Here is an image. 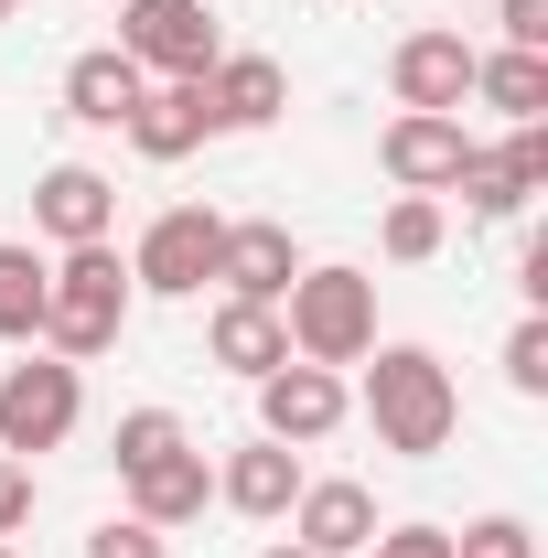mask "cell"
I'll use <instances>...</instances> for the list:
<instances>
[{"label":"cell","mask_w":548,"mask_h":558,"mask_svg":"<svg viewBox=\"0 0 548 558\" xmlns=\"http://www.w3.org/2000/svg\"><path fill=\"white\" fill-rule=\"evenodd\" d=\"M366 418H377V451L430 462L463 429V387H452V365L430 344H366Z\"/></svg>","instance_id":"1"},{"label":"cell","mask_w":548,"mask_h":558,"mask_svg":"<svg viewBox=\"0 0 548 558\" xmlns=\"http://www.w3.org/2000/svg\"><path fill=\"white\" fill-rule=\"evenodd\" d=\"M130 258L97 236V247H65L55 258V279H44V333L33 344L44 354H65V365H86V354H108L119 333H130Z\"/></svg>","instance_id":"2"},{"label":"cell","mask_w":548,"mask_h":558,"mask_svg":"<svg viewBox=\"0 0 548 558\" xmlns=\"http://www.w3.org/2000/svg\"><path fill=\"white\" fill-rule=\"evenodd\" d=\"M279 333L301 365H366L377 344V279L366 269H301L279 290Z\"/></svg>","instance_id":"3"},{"label":"cell","mask_w":548,"mask_h":558,"mask_svg":"<svg viewBox=\"0 0 548 558\" xmlns=\"http://www.w3.org/2000/svg\"><path fill=\"white\" fill-rule=\"evenodd\" d=\"M75 418H86V365H65V354H33V344H22V365H0V451H11V462H44V451H65Z\"/></svg>","instance_id":"4"},{"label":"cell","mask_w":548,"mask_h":558,"mask_svg":"<svg viewBox=\"0 0 548 558\" xmlns=\"http://www.w3.org/2000/svg\"><path fill=\"white\" fill-rule=\"evenodd\" d=\"M215 258H226V215L215 205H162L151 226H140V247H130V290L194 301V290L215 279Z\"/></svg>","instance_id":"5"},{"label":"cell","mask_w":548,"mask_h":558,"mask_svg":"<svg viewBox=\"0 0 548 558\" xmlns=\"http://www.w3.org/2000/svg\"><path fill=\"white\" fill-rule=\"evenodd\" d=\"M119 54L151 86H183V75H205L226 54V33H215L205 0H119Z\"/></svg>","instance_id":"6"},{"label":"cell","mask_w":548,"mask_h":558,"mask_svg":"<svg viewBox=\"0 0 548 558\" xmlns=\"http://www.w3.org/2000/svg\"><path fill=\"white\" fill-rule=\"evenodd\" d=\"M344 409H355V398H344L334 365H301V354H290V365H270V376H259V440H279V451L334 440Z\"/></svg>","instance_id":"7"},{"label":"cell","mask_w":548,"mask_h":558,"mask_svg":"<svg viewBox=\"0 0 548 558\" xmlns=\"http://www.w3.org/2000/svg\"><path fill=\"white\" fill-rule=\"evenodd\" d=\"M463 119L452 108H398L388 130H377V161H388V183L398 194H452V172H463Z\"/></svg>","instance_id":"8"},{"label":"cell","mask_w":548,"mask_h":558,"mask_svg":"<svg viewBox=\"0 0 548 558\" xmlns=\"http://www.w3.org/2000/svg\"><path fill=\"white\" fill-rule=\"evenodd\" d=\"M33 226H44L55 247H97V236L119 226V183H108L97 161H55V172L33 183Z\"/></svg>","instance_id":"9"},{"label":"cell","mask_w":548,"mask_h":558,"mask_svg":"<svg viewBox=\"0 0 548 558\" xmlns=\"http://www.w3.org/2000/svg\"><path fill=\"white\" fill-rule=\"evenodd\" d=\"M312 269L301 258V236L279 226V215H248V226H226V258H215V279H226V301H270L279 312V290Z\"/></svg>","instance_id":"10"},{"label":"cell","mask_w":548,"mask_h":558,"mask_svg":"<svg viewBox=\"0 0 548 558\" xmlns=\"http://www.w3.org/2000/svg\"><path fill=\"white\" fill-rule=\"evenodd\" d=\"M140 161H194L215 140V108H205V75H183V86H140L130 130H119Z\"/></svg>","instance_id":"11"},{"label":"cell","mask_w":548,"mask_h":558,"mask_svg":"<svg viewBox=\"0 0 548 558\" xmlns=\"http://www.w3.org/2000/svg\"><path fill=\"white\" fill-rule=\"evenodd\" d=\"M301 484H312V473H301V451H279V440H237V451L215 462V505H237L248 526H279Z\"/></svg>","instance_id":"12"},{"label":"cell","mask_w":548,"mask_h":558,"mask_svg":"<svg viewBox=\"0 0 548 558\" xmlns=\"http://www.w3.org/2000/svg\"><path fill=\"white\" fill-rule=\"evenodd\" d=\"M290 537L312 558H366V537H377V494L344 484V473H323V484L290 494Z\"/></svg>","instance_id":"13"},{"label":"cell","mask_w":548,"mask_h":558,"mask_svg":"<svg viewBox=\"0 0 548 558\" xmlns=\"http://www.w3.org/2000/svg\"><path fill=\"white\" fill-rule=\"evenodd\" d=\"M388 86H398V108H452V119H463V97H474V44H463V33H409V44L388 54Z\"/></svg>","instance_id":"14"},{"label":"cell","mask_w":548,"mask_h":558,"mask_svg":"<svg viewBox=\"0 0 548 558\" xmlns=\"http://www.w3.org/2000/svg\"><path fill=\"white\" fill-rule=\"evenodd\" d=\"M119 484H130V515H140V526H162V537H172V526H194V515L215 505V462L183 440V451L140 462V473H119Z\"/></svg>","instance_id":"15"},{"label":"cell","mask_w":548,"mask_h":558,"mask_svg":"<svg viewBox=\"0 0 548 558\" xmlns=\"http://www.w3.org/2000/svg\"><path fill=\"white\" fill-rule=\"evenodd\" d=\"M205 108H215V130H270L279 108H290L279 54H215L205 65Z\"/></svg>","instance_id":"16"},{"label":"cell","mask_w":548,"mask_h":558,"mask_svg":"<svg viewBox=\"0 0 548 558\" xmlns=\"http://www.w3.org/2000/svg\"><path fill=\"white\" fill-rule=\"evenodd\" d=\"M140 86H151V75H140L119 44H97V54H75V65H65V119H75V130H130Z\"/></svg>","instance_id":"17"},{"label":"cell","mask_w":548,"mask_h":558,"mask_svg":"<svg viewBox=\"0 0 548 558\" xmlns=\"http://www.w3.org/2000/svg\"><path fill=\"white\" fill-rule=\"evenodd\" d=\"M205 354L226 365V376H270V365H290V333H279V312L270 301H215V323H205Z\"/></svg>","instance_id":"18"},{"label":"cell","mask_w":548,"mask_h":558,"mask_svg":"<svg viewBox=\"0 0 548 558\" xmlns=\"http://www.w3.org/2000/svg\"><path fill=\"white\" fill-rule=\"evenodd\" d=\"M474 97L505 119V130L548 119V54H527V44H505V54H474Z\"/></svg>","instance_id":"19"},{"label":"cell","mask_w":548,"mask_h":558,"mask_svg":"<svg viewBox=\"0 0 548 558\" xmlns=\"http://www.w3.org/2000/svg\"><path fill=\"white\" fill-rule=\"evenodd\" d=\"M44 279H55L44 247L0 236V344H33V333H44Z\"/></svg>","instance_id":"20"},{"label":"cell","mask_w":548,"mask_h":558,"mask_svg":"<svg viewBox=\"0 0 548 558\" xmlns=\"http://www.w3.org/2000/svg\"><path fill=\"white\" fill-rule=\"evenodd\" d=\"M441 236H452V215H441V194H398V205H388V226H377V247H388L398 269H419V258H441Z\"/></svg>","instance_id":"21"},{"label":"cell","mask_w":548,"mask_h":558,"mask_svg":"<svg viewBox=\"0 0 548 558\" xmlns=\"http://www.w3.org/2000/svg\"><path fill=\"white\" fill-rule=\"evenodd\" d=\"M452 194H463V215H484V226H505V215H527V194L505 183V161H495V150H463V172H452Z\"/></svg>","instance_id":"22"},{"label":"cell","mask_w":548,"mask_h":558,"mask_svg":"<svg viewBox=\"0 0 548 558\" xmlns=\"http://www.w3.org/2000/svg\"><path fill=\"white\" fill-rule=\"evenodd\" d=\"M108 451H119V473H140V462H162V451H183V418H172V409H130V418H119V440H108Z\"/></svg>","instance_id":"23"},{"label":"cell","mask_w":548,"mask_h":558,"mask_svg":"<svg viewBox=\"0 0 548 558\" xmlns=\"http://www.w3.org/2000/svg\"><path fill=\"white\" fill-rule=\"evenodd\" d=\"M505 387H516V398H548V312H527V323L505 333Z\"/></svg>","instance_id":"24"},{"label":"cell","mask_w":548,"mask_h":558,"mask_svg":"<svg viewBox=\"0 0 548 558\" xmlns=\"http://www.w3.org/2000/svg\"><path fill=\"white\" fill-rule=\"evenodd\" d=\"M452 558H538V537H527V515H474L452 537Z\"/></svg>","instance_id":"25"},{"label":"cell","mask_w":548,"mask_h":558,"mask_svg":"<svg viewBox=\"0 0 548 558\" xmlns=\"http://www.w3.org/2000/svg\"><path fill=\"white\" fill-rule=\"evenodd\" d=\"M495 161H505V183H516V194H548V119L505 130V150H495Z\"/></svg>","instance_id":"26"},{"label":"cell","mask_w":548,"mask_h":558,"mask_svg":"<svg viewBox=\"0 0 548 558\" xmlns=\"http://www.w3.org/2000/svg\"><path fill=\"white\" fill-rule=\"evenodd\" d=\"M86 558H172V537H162V526H140V515H108V526L86 537Z\"/></svg>","instance_id":"27"},{"label":"cell","mask_w":548,"mask_h":558,"mask_svg":"<svg viewBox=\"0 0 548 558\" xmlns=\"http://www.w3.org/2000/svg\"><path fill=\"white\" fill-rule=\"evenodd\" d=\"M366 558H452V526H377Z\"/></svg>","instance_id":"28"},{"label":"cell","mask_w":548,"mask_h":558,"mask_svg":"<svg viewBox=\"0 0 548 558\" xmlns=\"http://www.w3.org/2000/svg\"><path fill=\"white\" fill-rule=\"evenodd\" d=\"M22 526H33V462L0 451V537H22Z\"/></svg>","instance_id":"29"},{"label":"cell","mask_w":548,"mask_h":558,"mask_svg":"<svg viewBox=\"0 0 548 558\" xmlns=\"http://www.w3.org/2000/svg\"><path fill=\"white\" fill-rule=\"evenodd\" d=\"M495 22H505V44L548 54V0H495Z\"/></svg>","instance_id":"30"},{"label":"cell","mask_w":548,"mask_h":558,"mask_svg":"<svg viewBox=\"0 0 548 558\" xmlns=\"http://www.w3.org/2000/svg\"><path fill=\"white\" fill-rule=\"evenodd\" d=\"M516 290H527V312H548V236H527V258H516Z\"/></svg>","instance_id":"31"},{"label":"cell","mask_w":548,"mask_h":558,"mask_svg":"<svg viewBox=\"0 0 548 558\" xmlns=\"http://www.w3.org/2000/svg\"><path fill=\"white\" fill-rule=\"evenodd\" d=\"M259 558H312V548H301V537H279V548H259Z\"/></svg>","instance_id":"32"},{"label":"cell","mask_w":548,"mask_h":558,"mask_svg":"<svg viewBox=\"0 0 548 558\" xmlns=\"http://www.w3.org/2000/svg\"><path fill=\"white\" fill-rule=\"evenodd\" d=\"M11 11H22V0H0V22H11Z\"/></svg>","instance_id":"33"},{"label":"cell","mask_w":548,"mask_h":558,"mask_svg":"<svg viewBox=\"0 0 548 558\" xmlns=\"http://www.w3.org/2000/svg\"><path fill=\"white\" fill-rule=\"evenodd\" d=\"M0 558H22V548H11V537H0Z\"/></svg>","instance_id":"34"}]
</instances>
